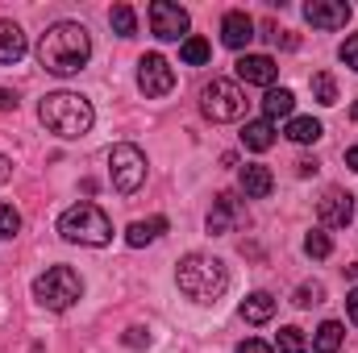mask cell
<instances>
[{
    "instance_id": "cell-1",
    "label": "cell",
    "mask_w": 358,
    "mask_h": 353,
    "mask_svg": "<svg viewBox=\"0 0 358 353\" xmlns=\"http://www.w3.org/2000/svg\"><path fill=\"white\" fill-rule=\"evenodd\" d=\"M88 59H92V38L80 21H55V25L42 33V42H38V63H42V71H50V75H59V80L84 71Z\"/></svg>"
},
{
    "instance_id": "cell-2",
    "label": "cell",
    "mask_w": 358,
    "mask_h": 353,
    "mask_svg": "<svg viewBox=\"0 0 358 353\" xmlns=\"http://www.w3.org/2000/svg\"><path fill=\"white\" fill-rule=\"evenodd\" d=\"M38 121H42L55 137L76 142V137H84L92 129L96 112H92V100L80 96V91H50V96L38 104Z\"/></svg>"
},
{
    "instance_id": "cell-3",
    "label": "cell",
    "mask_w": 358,
    "mask_h": 353,
    "mask_svg": "<svg viewBox=\"0 0 358 353\" xmlns=\"http://www.w3.org/2000/svg\"><path fill=\"white\" fill-rule=\"evenodd\" d=\"M176 283L192 303L208 308V303H217V299L225 295L229 270H225L221 258H213V254H187V258L176 266Z\"/></svg>"
},
{
    "instance_id": "cell-4",
    "label": "cell",
    "mask_w": 358,
    "mask_h": 353,
    "mask_svg": "<svg viewBox=\"0 0 358 353\" xmlns=\"http://www.w3.org/2000/svg\"><path fill=\"white\" fill-rule=\"evenodd\" d=\"M59 233H63V241H71V246H92V250H100V246L113 241V220H108L96 204H71V208L59 216Z\"/></svg>"
},
{
    "instance_id": "cell-5",
    "label": "cell",
    "mask_w": 358,
    "mask_h": 353,
    "mask_svg": "<svg viewBox=\"0 0 358 353\" xmlns=\"http://www.w3.org/2000/svg\"><path fill=\"white\" fill-rule=\"evenodd\" d=\"M80 295H84V278L71 266H50L46 274L34 278V299L50 312H67Z\"/></svg>"
},
{
    "instance_id": "cell-6",
    "label": "cell",
    "mask_w": 358,
    "mask_h": 353,
    "mask_svg": "<svg viewBox=\"0 0 358 353\" xmlns=\"http://www.w3.org/2000/svg\"><path fill=\"white\" fill-rule=\"evenodd\" d=\"M200 112H204L208 121H217V125L242 121V112H246V91L238 88L234 80H213V84L200 88Z\"/></svg>"
},
{
    "instance_id": "cell-7",
    "label": "cell",
    "mask_w": 358,
    "mask_h": 353,
    "mask_svg": "<svg viewBox=\"0 0 358 353\" xmlns=\"http://www.w3.org/2000/svg\"><path fill=\"white\" fill-rule=\"evenodd\" d=\"M108 179L121 195H134L142 183H146V154L134 146V142H121L108 150Z\"/></svg>"
},
{
    "instance_id": "cell-8",
    "label": "cell",
    "mask_w": 358,
    "mask_h": 353,
    "mask_svg": "<svg viewBox=\"0 0 358 353\" xmlns=\"http://www.w3.org/2000/svg\"><path fill=\"white\" fill-rule=\"evenodd\" d=\"M187 8H179L171 0H155L150 4V33L159 38V42H187Z\"/></svg>"
},
{
    "instance_id": "cell-9",
    "label": "cell",
    "mask_w": 358,
    "mask_h": 353,
    "mask_svg": "<svg viewBox=\"0 0 358 353\" xmlns=\"http://www.w3.org/2000/svg\"><path fill=\"white\" fill-rule=\"evenodd\" d=\"M138 88H142V96H150V100L167 96V91L176 88L171 63H167L163 54H142V59H138Z\"/></svg>"
},
{
    "instance_id": "cell-10",
    "label": "cell",
    "mask_w": 358,
    "mask_h": 353,
    "mask_svg": "<svg viewBox=\"0 0 358 353\" xmlns=\"http://www.w3.org/2000/svg\"><path fill=\"white\" fill-rule=\"evenodd\" d=\"M317 216L325 229H346L355 220V195L346 187H329L321 200H317Z\"/></svg>"
},
{
    "instance_id": "cell-11",
    "label": "cell",
    "mask_w": 358,
    "mask_h": 353,
    "mask_svg": "<svg viewBox=\"0 0 358 353\" xmlns=\"http://www.w3.org/2000/svg\"><path fill=\"white\" fill-rule=\"evenodd\" d=\"M304 21L317 29H342L350 21V4L346 0H308L304 4Z\"/></svg>"
},
{
    "instance_id": "cell-12",
    "label": "cell",
    "mask_w": 358,
    "mask_h": 353,
    "mask_svg": "<svg viewBox=\"0 0 358 353\" xmlns=\"http://www.w3.org/2000/svg\"><path fill=\"white\" fill-rule=\"evenodd\" d=\"M275 75H279V67H275V59H267V54H242V59H238V80H242V84L271 88Z\"/></svg>"
},
{
    "instance_id": "cell-13",
    "label": "cell",
    "mask_w": 358,
    "mask_h": 353,
    "mask_svg": "<svg viewBox=\"0 0 358 353\" xmlns=\"http://www.w3.org/2000/svg\"><path fill=\"white\" fill-rule=\"evenodd\" d=\"M250 38H255V21H250L242 8L225 13V21H221V42H225L229 50H242V46H250Z\"/></svg>"
},
{
    "instance_id": "cell-14",
    "label": "cell",
    "mask_w": 358,
    "mask_h": 353,
    "mask_svg": "<svg viewBox=\"0 0 358 353\" xmlns=\"http://www.w3.org/2000/svg\"><path fill=\"white\" fill-rule=\"evenodd\" d=\"M25 29L17 25V21H0V63L4 67H13V63H21L25 59Z\"/></svg>"
},
{
    "instance_id": "cell-15",
    "label": "cell",
    "mask_w": 358,
    "mask_h": 353,
    "mask_svg": "<svg viewBox=\"0 0 358 353\" xmlns=\"http://www.w3.org/2000/svg\"><path fill=\"white\" fill-rule=\"evenodd\" d=\"M238 183H242L246 200H267V195H271V187H275V175H271L267 167L250 163V167H242V175H238Z\"/></svg>"
},
{
    "instance_id": "cell-16",
    "label": "cell",
    "mask_w": 358,
    "mask_h": 353,
    "mask_svg": "<svg viewBox=\"0 0 358 353\" xmlns=\"http://www.w3.org/2000/svg\"><path fill=\"white\" fill-rule=\"evenodd\" d=\"M234 220H238V200L225 191V195H217V208L208 212V233L213 237H225L234 229Z\"/></svg>"
},
{
    "instance_id": "cell-17",
    "label": "cell",
    "mask_w": 358,
    "mask_h": 353,
    "mask_svg": "<svg viewBox=\"0 0 358 353\" xmlns=\"http://www.w3.org/2000/svg\"><path fill=\"white\" fill-rule=\"evenodd\" d=\"M163 233H167V216H150V220H134V225L125 229V241H129L134 250H142V246L159 241Z\"/></svg>"
},
{
    "instance_id": "cell-18",
    "label": "cell",
    "mask_w": 358,
    "mask_h": 353,
    "mask_svg": "<svg viewBox=\"0 0 358 353\" xmlns=\"http://www.w3.org/2000/svg\"><path fill=\"white\" fill-rule=\"evenodd\" d=\"M271 316H275V295L250 291V295L242 299V320H246V324H267Z\"/></svg>"
},
{
    "instance_id": "cell-19",
    "label": "cell",
    "mask_w": 358,
    "mask_h": 353,
    "mask_svg": "<svg viewBox=\"0 0 358 353\" xmlns=\"http://www.w3.org/2000/svg\"><path fill=\"white\" fill-rule=\"evenodd\" d=\"M242 146L255 150V154L271 150V146H275V125H271V121H246V129H242Z\"/></svg>"
},
{
    "instance_id": "cell-20",
    "label": "cell",
    "mask_w": 358,
    "mask_h": 353,
    "mask_svg": "<svg viewBox=\"0 0 358 353\" xmlns=\"http://www.w3.org/2000/svg\"><path fill=\"white\" fill-rule=\"evenodd\" d=\"M263 108H267V121H279V117H287L292 121V108H296V96L287 88H271L267 100H263Z\"/></svg>"
},
{
    "instance_id": "cell-21",
    "label": "cell",
    "mask_w": 358,
    "mask_h": 353,
    "mask_svg": "<svg viewBox=\"0 0 358 353\" xmlns=\"http://www.w3.org/2000/svg\"><path fill=\"white\" fill-rule=\"evenodd\" d=\"M342 337H346V329H342L338 320H325V324L317 329V337H313V350L317 353H338L342 350Z\"/></svg>"
},
{
    "instance_id": "cell-22",
    "label": "cell",
    "mask_w": 358,
    "mask_h": 353,
    "mask_svg": "<svg viewBox=\"0 0 358 353\" xmlns=\"http://www.w3.org/2000/svg\"><path fill=\"white\" fill-rule=\"evenodd\" d=\"M325 129H321V121H313V117H292L287 121V137L296 142V146H308V142H317Z\"/></svg>"
},
{
    "instance_id": "cell-23",
    "label": "cell",
    "mask_w": 358,
    "mask_h": 353,
    "mask_svg": "<svg viewBox=\"0 0 358 353\" xmlns=\"http://www.w3.org/2000/svg\"><path fill=\"white\" fill-rule=\"evenodd\" d=\"M275 350L279 353H308V337H304V329H279V337H275Z\"/></svg>"
},
{
    "instance_id": "cell-24",
    "label": "cell",
    "mask_w": 358,
    "mask_h": 353,
    "mask_svg": "<svg viewBox=\"0 0 358 353\" xmlns=\"http://www.w3.org/2000/svg\"><path fill=\"white\" fill-rule=\"evenodd\" d=\"M108 25L117 29V38H134V29H138V17H134V8H129V4H117V8L108 13Z\"/></svg>"
},
{
    "instance_id": "cell-25",
    "label": "cell",
    "mask_w": 358,
    "mask_h": 353,
    "mask_svg": "<svg viewBox=\"0 0 358 353\" xmlns=\"http://www.w3.org/2000/svg\"><path fill=\"white\" fill-rule=\"evenodd\" d=\"M313 100H317V104H325V108H329V104H338V84H334V75H329V71H317V75H313Z\"/></svg>"
},
{
    "instance_id": "cell-26",
    "label": "cell",
    "mask_w": 358,
    "mask_h": 353,
    "mask_svg": "<svg viewBox=\"0 0 358 353\" xmlns=\"http://www.w3.org/2000/svg\"><path fill=\"white\" fill-rule=\"evenodd\" d=\"M208 54H213V46H208L204 38H187V42L179 46V59H183V63H192V67L208 63Z\"/></svg>"
},
{
    "instance_id": "cell-27",
    "label": "cell",
    "mask_w": 358,
    "mask_h": 353,
    "mask_svg": "<svg viewBox=\"0 0 358 353\" xmlns=\"http://www.w3.org/2000/svg\"><path fill=\"white\" fill-rule=\"evenodd\" d=\"M304 254H308V258H329V254H334L329 233H325V229H313V233L304 237Z\"/></svg>"
},
{
    "instance_id": "cell-28",
    "label": "cell",
    "mask_w": 358,
    "mask_h": 353,
    "mask_svg": "<svg viewBox=\"0 0 358 353\" xmlns=\"http://www.w3.org/2000/svg\"><path fill=\"white\" fill-rule=\"evenodd\" d=\"M321 299H325V287H321V283H300L292 303H296V308H313V303H321Z\"/></svg>"
},
{
    "instance_id": "cell-29",
    "label": "cell",
    "mask_w": 358,
    "mask_h": 353,
    "mask_svg": "<svg viewBox=\"0 0 358 353\" xmlns=\"http://www.w3.org/2000/svg\"><path fill=\"white\" fill-rule=\"evenodd\" d=\"M21 233V212L13 208V204H0V237L8 241V237H17Z\"/></svg>"
},
{
    "instance_id": "cell-30",
    "label": "cell",
    "mask_w": 358,
    "mask_h": 353,
    "mask_svg": "<svg viewBox=\"0 0 358 353\" xmlns=\"http://www.w3.org/2000/svg\"><path fill=\"white\" fill-rule=\"evenodd\" d=\"M125 350H150V329H125Z\"/></svg>"
},
{
    "instance_id": "cell-31",
    "label": "cell",
    "mask_w": 358,
    "mask_h": 353,
    "mask_svg": "<svg viewBox=\"0 0 358 353\" xmlns=\"http://www.w3.org/2000/svg\"><path fill=\"white\" fill-rule=\"evenodd\" d=\"M338 54H342V63H346L350 71H358V33H350V38L342 42V50H338Z\"/></svg>"
},
{
    "instance_id": "cell-32",
    "label": "cell",
    "mask_w": 358,
    "mask_h": 353,
    "mask_svg": "<svg viewBox=\"0 0 358 353\" xmlns=\"http://www.w3.org/2000/svg\"><path fill=\"white\" fill-rule=\"evenodd\" d=\"M17 91H8V88H0V112H17Z\"/></svg>"
},
{
    "instance_id": "cell-33",
    "label": "cell",
    "mask_w": 358,
    "mask_h": 353,
    "mask_svg": "<svg viewBox=\"0 0 358 353\" xmlns=\"http://www.w3.org/2000/svg\"><path fill=\"white\" fill-rule=\"evenodd\" d=\"M238 353H275V350H271V345H263V341H255V337H250V341H242V345H238Z\"/></svg>"
},
{
    "instance_id": "cell-34",
    "label": "cell",
    "mask_w": 358,
    "mask_h": 353,
    "mask_svg": "<svg viewBox=\"0 0 358 353\" xmlns=\"http://www.w3.org/2000/svg\"><path fill=\"white\" fill-rule=\"evenodd\" d=\"M346 312H350V320L358 324V287L350 291V295H346Z\"/></svg>"
},
{
    "instance_id": "cell-35",
    "label": "cell",
    "mask_w": 358,
    "mask_h": 353,
    "mask_svg": "<svg viewBox=\"0 0 358 353\" xmlns=\"http://www.w3.org/2000/svg\"><path fill=\"white\" fill-rule=\"evenodd\" d=\"M8 179H13V158L0 154V183H8Z\"/></svg>"
},
{
    "instance_id": "cell-36",
    "label": "cell",
    "mask_w": 358,
    "mask_h": 353,
    "mask_svg": "<svg viewBox=\"0 0 358 353\" xmlns=\"http://www.w3.org/2000/svg\"><path fill=\"white\" fill-rule=\"evenodd\" d=\"M296 175H317V163H313V158H300V163H296Z\"/></svg>"
},
{
    "instance_id": "cell-37",
    "label": "cell",
    "mask_w": 358,
    "mask_h": 353,
    "mask_svg": "<svg viewBox=\"0 0 358 353\" xmlns=\"http://www.w3.org/2000/svg\"><path fill=\"white\" fill-rule=\"evenodd\" d=\"M346 167H350V171H358V146H350V150H346Z\"/></svg>"
},
{
    "instance_id": "cell-38",
    "label": "cell",
    "mask_w": 358,
    "mask_h": 353,
    "mask_svg": "<svg viewBox=\"0 0 358 353\" xmlns=\"http://www.w3.org/2000/svg\"><path fill=\"white\" fill-rule=\"evenodd\" d=\"M350 117H355V121H358V100H355V104H350Z\"/></svg>"
}]
</instances>
